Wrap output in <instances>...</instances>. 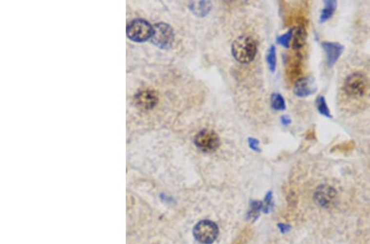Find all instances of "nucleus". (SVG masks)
Listing matches in <instances>:
<instances>
[{
  "label": "nucleus",
  "mask_w": 370,
  "mask_h": 244,
  "mask_svg": "<svg viewBox=\"0 0 370 244\" xmlns=\"http://www.w3.org/2000/svg\"><path fill=\"white\" fill-rule=\"evenodd\" d=\"M279 228L281 229V232H286L289 230L291 227H290L289 225H282V224H280V225H279Z\"/></svg>",
  "instance_id": "obj_21"
},
{
  "label": "nucleus",
  "mask_w": 370,
  "mask_h": 244,
  "mask_svg": "<svg viewBox=\"0 0 370 244\" xmlns=\"http://www.w3.org/2000/svg\"><path fill=\"white\" fill-rule=\"evenodd\" d=\"M306 38H307V34L305 28L303 26H299L294 34V39H293L294 50L301 49L305 45Z\"/></svg>",
  "instance_id": "obj_12"
},
{
  "label": "nucleus",
  "mask_w": 370,
  "mask_h": 244,
  "mask_svg": "<svg viewBox=\"0 0 370 244\" xmlns=\"http://www.w3.org/2000/svg\"><path fill=\"white\" fill-rule=\"evenodd\" d=\"M293 32H294V29H291L286 32V34L279 37L277 38V43L284 47L289 48L291 39H292V36H293Z\"/></svg>",
  "instance_id": "obj_17"
},
{
  "label": "nucleus",
  "mask_w": 370,
  "mask_h": 244,
  "mask_svg": "<svg viewBox=\"0 0 370 244\" xmlns=\"http://www.w3.org/2000/svg\"><path fill=\"white\" fill-rule=\"evenodd\" d=\"M175 35L170 25L166 23H156L153 26L152 42L160 49H168L174 41Z\"/></svg>",
  "instance_id": "obj_5"
},
{
  "label": "nucleus",
  "mask_w": 370,
  "mask_h": 244,
  "mask_svg": "<svg viewBox=\"0 0 370 244\" xmlns=\"http://www.w3.org/2000/svg\"><path fill=\"white\" fill-rule=\"evenodd\" d=\"M257 50V43L248 36L238 37L231 46L232 55L240 63H251L256 57Z\"/></svg>",
  "instance_id": "obj_1"
},
{
  "label": "nucleus",
  "mask_w": 370,
  "mask_h": 244,
  "mask_svg": "<svg viewBox=\"0 0 370 244\" xmlns=\"http://www.w3.org/2000/svg\"><path fill=\"white\" fill-rule=\"evenodd\" d=\"M281 122H282V124H283L284 125H289V124L292 123V120L290 119L288 116H282V117H281Z\"/></svg>",
  "instance_id": "obj_20"
},
{
  "label": "nucleus",
  "mask_w": 370,
  "mask_h": 244,
  "mask_svg": "<svg viewBox=\"0 0 370 244\" xmlns=\"http://www.w3.org/2000/svg\"><path fill=\"white\" fill-rule=\"evenodd\" d=\"M324 4H325L324 8L321 13V22H324V21H328V19H331L333 15L334 12L336 10V5H337L336 1H325Z\"/></svg>",
  "instance_id": "obj_13"
},
{
  "label": "nucleus",
  "mask_w": 370,
  "mask_h": 244,
  "mask_svg": "<svg viewBox=\"0 0 370 244\" xmlns=\"http://www.w3.org/2000/svg\"><path fill=\"white\" fill-rule=\"evenodd\" d=\"M266 59H267V63H268V66H269V69L271 71L275 72L276 70V48L275 46H271L270 49L268 50L267 52V56H266Z\"/></svg>",
  "instance_id": "obj_15"
},
{
  "label": "nucleus",
  "mask_w": 370,
  "mask_h": 244,
  "mask_svg": "<svg viewBox=\"0 0 370 244\" xmlns=\"http://www.w3.org/2000/svg\"><path fill=\"white\" fill-rule=\"evenodd\" d=\"M249 145H250V147L252 150H255V151L259 150V142L257 139L250 138L249 139Z\"/></svg>",
  "instance_id": "obj_19"
},
{
  "label": "nucleus",
  "mask_w": 370,
  "mask_h": 244,
  "mask_svg": "<svg viewBox=\"0 0 370 244\" xmlns=\"http://www.w3.org/2000/svg\"><path fill=\"white\" fill-rule=\"evenodd\" d=\"M370 89V80L365 74L354 73L350 75L344 83V91L352 97L364 96Z\"/></svg>",
  "instance_id": "obj_2"
},
{
  "label": "nucleus",
  "mask_w": 370,
  "mask_h": 244,
  "mask_svg": "<svg viewBox=\"0 0 370 244\" xmlns=\"http://www.w3.org/2000/svg\"><path fill=\"white\" fill-rule=\"evenodd\" d=\"M263 208V203L261 202H254L251 206V210L250 211V218H255L257 217L259 210H262Z\"/></svg>",
  "instance_id": "obj_18"
},
{
  "label": "nucleus",
  "mask_w": 370,
  "mask_h": 244,
  "mask_svg": "<svg viewBox=\"0 0 370 244\" xmlns=\"http://www.w3.org/2000/svg\"><path fill=\"white\" fill-rule=\"evenodd\" d=\"M189 8L196 16L202 18L207 16L211 9L212 3L209 1H196L189 3Z\"/></svg>",
  "instance_id": "obj_11"
},
{
  "label": "nucleus",
  "mask_w": 370,
  "mask_h": 244,
  "mask_svg": "<svg viewBox=\"0 0 370 244\" xmlns=\"http://www.w3.org/2000/svg\"><path fill=\"white\" fill-rule=\"evenodd\" d=\"M336 192L335 189L328 185H321L316 190L314 199L322 207H330L336 199Z\"/></svg>",
  "instance_id": "obj_7"
},
{
  "label": "nucleus",
  "mask_w": 370,
  "mask_h": 244,
  "mask_svg": "<svg viewBox=\"0 0 370 244\" xmlns=\"http://www.w3.org/2000/svg\"><path fill=\"white\" fill-rule=\"evenodd\" d=\"M153 33V26L142 19L133 20L127 26V36L135 42H144L152 38Z\"/></svg>",
  "instance_id": "obj_3"
},
{
  "label": "nucleus",
  "mask_w": 370,
  "mask_h": 244,
  "mask_svg": "<svg viewBox=\"0 0 370 244\" xmlns=\"http://www.w3.org/2000/svg\"><path fill=\"white\" fill-rule=\"evenodd\" d=\"M218 234L217 225L212 221H200L194 228L195 238L201 244H213L217 238Z\"/></svg>",
  "instance_id": "obj_6"
},
{
  "label": "nucleus",
  "mask_w": 370,
  "mask_h": 244,
  "mask_svg": "<svg viewBox=\"0 0 370 244\" xmlns=\"http://www.w3.org/2000/svg\"><path fill=\"white\" fill-rule=\"evenodd\" d=\"M323 47L326 53L327 62L329 67H331L336 63L344 50V47L338 43L324 42L323 43Z\"/></svg>",
  "instance_id": "obj_10"
},
{
  "label": "nucleus",
  "mask_w": 370,
  "mask_h": 244,
  "mask_svg": "<svg viewBox=\"0 0 370 244\" xmlns=\"http://www.w3.org/2000/svg\"><path fill=\"white\" fill-rule=\"evenodd\" d=\"M135 102L137 107L143 111H149L157 105V94L153 91H142L136 94Z\"/></svg>",
  "instance_id": "obj_8"
},
{
  "label": "nucleus",
  "mask_w": 370,
  "mask_h": 244,
  "mask_svg": "<svg viewBox=\"0 0 370 244\" xmlns=\"http://www.w3.org/2000/svg\"><path fill=\"white\" fill-rule=\"evenodd\" d=\"M196 147L203 152H214L217 150L221 142L216 132L210 129H202L195 136Z\"/></svg>",
  "instance_id": "obj_4"
},
{
  "label": "nucleus",
  "mask_w": 370,
  "mask_h": 244,
  "mask_svg": "<svg viewBox=\"0 0 370 244\" xmlns=\"http://www.w3.org/2000/svg\"><path fill=\"white\" fill-rule=\"evenodd\" d=\"M271 105L275 111H284L286 110V102L281 94L273 93L271 96Z\"/></svg>",
  "instance_id": "obj_14"
},
{
  "label": "nucleus",
  "mask_w": 370,
  "mask_h": 244,
  "mask_svg": "<svg viewBox=\"0 0 370 244\" xmlns=\"http://www.w3.org/2000/svg\"><path fill=\"white\" fill-rule=\"evenodd\" d=\"M316 105H317V109H318V112L321 114H323V115L326 116L328 118H331L329 108H328V105L326 103L325 98L323 97V95H320V96H318L317 98Z\"/></svg>",
  "instance_id": "obj_16"
},
{
  "label": "nucleus",
  "mask_w": 370,
  "mask_h": 244,
  "mask_svg": "<svg viewBox=\"0 0 370 244\" xmlns=\"http://www.w3.org/2000/svg\"><path fill=\"white\" fill-rule=\"evenodd\" d=\"M316 92V85L311 77H303L297 80L294 87V94L299 97H307Z\"/></svg>",
  "instance_id": "obj_9"
}]
</instances>
